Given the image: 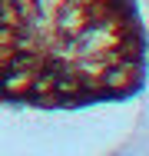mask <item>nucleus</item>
Returning <instances> with one entry per match:
<instances>
[{
  "mask_svg": "<svg viewBox=\"0 0 149 156\" xmlns=\"http://www.w3.org/2000/svg\"><path fill=\"white\" fill-rule=\"evenodd\" d=\"M146 83L136 0H0V103L80 110Z\"/></svg>",
  "mask_w": 149,
  "mask_h": 156,
  "instance_id": "f257e3e1",
  "label": "nucleus"
}]
</instances>
